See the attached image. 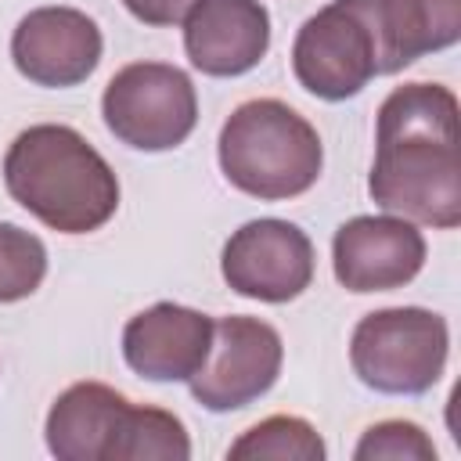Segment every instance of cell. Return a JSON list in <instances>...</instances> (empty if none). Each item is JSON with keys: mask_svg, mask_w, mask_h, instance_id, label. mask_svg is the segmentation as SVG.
I'll return each instance as SVG.
<instances>
[{"mask_svg": "<svg viewBox=\"0 0 461 461\" xmlns=\"http://www.w3.org/2000/svg\"><path fill=\"white\" fill-rule=\"evenodd\" d=\"M367 194L411 223H461V126L450 86L403 83L382 101Z\"/></svg>", "mask_w": 461, "mask_h": 461, "instance_id": "6da1fadb", "label": "cell"}, {"mask_svg": "<svg viewBox=\"0 0 461 461\" xmlns=\"http://www.w3.org/2000/svg\"><path fill=\"white\" fill-rule=\"evenodd\" d=\"M7 194L58 234H90L119 209V180L104 155L72 126L22 130L4 155Z\"/></svg>", "mask_w": 461, "mask_h": 461, "instance_id": "7a4b0ae2", "label": "cell"}, {"mask_svg": "<svg viewBox=\"0 0 461 461\" xmlns=\"http://www.w3.org/2000/svg\"><path fill=\"white\" fill-rule=\"evenodd\" d=\"M216 155L230 187L259 202H285L310 191L324 166L321 133L277 97L238 104L220 130Z\"/></svg>", "mask_w": 461, "mask_h": 461, "instance_id": "3957f363", "label": "cell"}, {"mask_svg": "<svg viewBox=\"0 0 461 461\" xmlns=\"http://www.w3.org/2000/svg\"><path fill=\"white\" fill-rule=\"evenodd\" d=\"M447 321L425 306H389L364 313L349 339L353 375L385 396H421L447 367Z\"/></svg>", "mask_w": 461, "mask_h": 461, "instance_id": "277c9868", "label": "cell"}, {"mask_svg": "<svg viewBox=\"0 0 461 461\" xmlns=\"http://www.w3.org/2000/svg\"><path fill=\"white\" fill-rule=\"evenodd\" d=\"M104 126L137 151H169L198 122V94L184 68L166 61L122 65L101 97Z\"/></svg>", "mask_w": 461, "mask_h": 461, "instance_id": "5b68a950", "label": "cell"}, {"mask_svg": "<svg viewBox=\"0 0 461 461\" xmlns=\"http://www.w3.org/2000/svg\"><path fill=\"white\" fill-rule=\"evenodd\" d=\"M292 72L299 86L321 101L357 97L378 76V50L364 4L331 0L310 14L292 43Z\"/></svg>", "mask_w": 461, "mask_h": 461, "instance_id": "8992f818", "label": "cell"}, {"mask_svg": "<svg viewBox=\"0 0 461 461\" xmlns=\"http://www.w3.org/2000/svg\"><path fill=\"white\" fill-rule=\"evenodd\" d=\"M285 346L274 324L245 313L212 321V346L205 364L191 375V396L212 411H241L267 396L281 375Z\"/></svg>", "mask_w": 461, "mask_h": 461, "instance_id": "52a82bcc", "label": "cell"}, {"mask_svg": "<svg viewBox=\"0 0 461 461\" xmlns=\"http://www.w3.org/2000/svg\"><path fill=\"white\" fill-rule=\"evenodd\" d=\"M220 270L223 281L245 299L288 303L313 281V241L288 220H249L227 238Z\"/></svg>", "mask_w": 461, "mask_h": 461, "instance_id": "ba28073f", "label": "cell"}, {"mask_svg": "<svg viewBox=\"0 0 461 461\" xmlns=\"http://www.w3.org/2000/svg\"><path fill=\"white\" fill-rule=\"evenodd\" d=\"M335 281L346 292H393L411 285L425 267V238L403 216H353L331 241Z\"/></svg>", "mask_w": 461, "mask_h": 461, "instance_id": "9c48e42d", "label": "cell"}, {"mask_svg": "<svg viewBox=\"0 0 461 461\" xmlns=\"http://www.w3.org/2000/svg\"><path fill=\"white\" fill-rule=\"evenodd\" d=\"M97 22L76 7H36L11 32V61L36 86H76L101 61Z\"/></svg>", "mask_w": 461, "mask_h": 461, "instance_id": "30bf717a", "label": "cell"}, {"mask_svg": "<svg viewBox=\"0 0 461 461\" xmlns=\"http://www.w3.org/2000/svg\"><path fill=\"white\" fill-rule=\"evenodd\" d=\"M184 50L205 76H245L270 50V11L259 0H198L184 18Z\"/></svg>", "mask_w": 461, "mask_h": 461, "instance_id": "8fae6325", "label": "cell"}, {"mask_svg": "<svg viewBox=\"0 0 461 461\" xmlns=\"http://www.w3.org/2000/svg\"><path fill=\"white\" fill-rule=\"evenodd\" d=\"M209 346L212 321L180 303H155L122 328V357L148 382H191Z\"/></svg>", "mask_w": 461, "mask_h": 461, "instance_id": "7c38bea8", "label": "cell"}, {"mask_svg": "<svg viewBox=\"0 0 461 461\" xmlns=\"http://www.w3.org/2000/svg\"><path fill=\"white\" fill-rule=\"evenodd\" d=\"M133 403L104 382L68 385L47 411V450L58 461H115Z\"/></svg>", "mask_w": 461, "mask_h": 461, "instance_id": "4fadbf2b", "label": "cell"}, {"mask_svg": "<svg viewBox=\"0 0 461 461\" xmlns=\"http://www.w3.org/2000/svg\"><path fill=\"white\" fill-rule=\"evenodd\" d=\"M375 32L378 76L461 40V0H360Z\"/></svg>", "mask_w": 461, "mask_h": 461, "instance_id": "5bb4252c", "label": "cell"}, {"mask_svg": "<svg viewBox=\"0 0 461 461\" xmlns=\"http://www.w3.org/2000/svg\"><path fill=\"white\" fill-rule=\"evenodd\" d=\"M227 457L234 461H324L328 447L306 418L274 414L245 429L227 447Z\"/></svg>", "mask_w": 461, "mask_h": 461, "instance_id": "9a60e30c", "label": "cell"}, {"mask_svg": "<svg viewBox=\"0 0 461 461\" xmlns=\"http://www.w3.org/2000/svg\"><path fill=\"white\" fill-rule=\"evenodd\" d=\"M191 439L184 421L162 407H137L126 418L115 461H187Z\"/></svg>", "mask_w": 461, "mask_h": 461, "instance_id": "2e32d148", "label": "cell"}, {"mask_svg": "<svg viewBox=\"0 0 461 461\" xmlns=\"http://www.w3.org/2000/svg\"><path fill=\"white\" fill-rule=\"evenodd\" d=\"M47 277V249L36 234L0 220V303L29 299Z\"/></svg>", "mask_w": 461, "mask_h": 461, "instance_id": "e0dca14e", "label": "cell"}, {"mask_svg": "<svg viewBox=\"0 0 461 461\" xmlns=\"http://www.w3.org/2000/svg\"><path fill=\"white\" fill-rule=\"evenodd\" d=\"M357 461H436V443L414 421L389 418L371 425L353 447Z\"/></svg>", "mask_w": 461, "mask_h": 461, "instance_id": "ac0fdd59", "label": "cell"}, {"mask_svg": "<svg viewBox=\"0 0 461 461\" xmlns=\"http://www.w3.org/2000/svg\"><path fill=\"white\" fill-rule=\"evenodd\" d=\"M126 4V11L137 18V22H144V25H176V22H184L187 18V11L198 4V0H122Z\"/></svg>", "mask_w": 461, "mask_h": 461, "instance_id": "d6986e66", "label": "cell"}]
</instances>
